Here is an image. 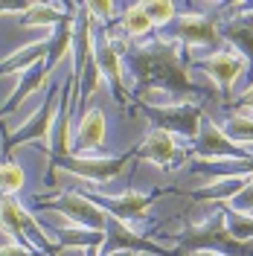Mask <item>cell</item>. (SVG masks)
Here are the masks:
<instances>
[{"mask_svg":"<svg viewBox=\"0 0 253 256\" xmlns=\"http://www.w3.org/2000/svg\"><path fill=\"white\" fill-rule=\"evenodd\" d=\"M198 67L204 70L206 76L216 79V84L222 88L224 94H230V90L236 88L238 76L244 73V56H242V52H233V50H218V52H212L210 58H204Z\"/></svg>","mask_w":253,"mask_h":256,"instance_id":"14","label":"cell"},{"mask_svg":"<svg viewBox=\"0 0 253 256\" xmlns=\"http://www.w3.org/2000/svg\"><path fill=\"white\" fill-rule=\"evenodd\" d=\"M206 256H212V254H206Z\"/></svg>","mask_w":253,"mask_h":256,"instance_id":"33","label":"cell"},{"mask_svg":"<svg viewBox=\"0 0 253 256\" xmlns=\"http://www.w3.org/2000/svg\"><path fill=\"white\" fill-rule=\"evenodd\" d=\"M204 250L212 256H253V242L233 239L227 227V210L222 207L201 224H190L180 233L174 256H201Z\"/></svg>","mask_w":253,"mask_h":256,"instance_id":"2","label":"cell"},{"mask_svg":"<svg viewBox=\"0 0 253 256\" xmlns=\"http://www.w3.org/2000/svg\"><path fill=\"white\" fill-rule=\"evenodd\" d=\"M84 256H99V250H84Z\"/></svg>","mask_w":253,"mask_h":256,"instance_id":"32","label":"cell"},{"mask_svg":"<svg viewBox=\"0 0 253 256\" xmlns=\"http://www.w3.org/2000/svg\"><path fill=\"white\" fill-rule=\"evenodd\" d=\"M116 250H131V254H158V256H174V250H166L154 242H148L146 236H140L137 230H131L126 222L108 216V224H105V244L99 254H116Z\"/></svg>","mask_w":253,"mask_h":256,"instance_id":"9","label":"cell"},{"mask_svg":"<svg viewBox=\"0 0 253 256\" xmlns=\"http://www.w3.org/2000/svg\"><path fill=\"white\" fill-rule=\"evenodd\" d=\"M0 224L6 227V233H12L15 236L18 244H24V248H30V250H44L50 256H58V242H52L41 230V224L32 218L30 212L24 210V204L18 201V198H0Z\"/></svg>","mask_w":253,"mask_h":256,"instance_id":"4","label":"cell"},{"mask_svg":"<svg viewBox=\"0 0 253 256\" xmlns=\"http://www.w3.org/2000/svg\"><path fill=\"white\" fill-rule=\"evenodd\" d=\"M38 204H41V210L62 212L73 224L88 227V230H105V224H108V212L84 192H58V195H50V198L38 195Z\"/></svg>","mask_w":253,"mask_h":256,"instance_id":"6","label":"cell"},{"mask_svg":"<svg viewBox=\"0 0 253 256\" xmlns=\"http://www.w3.org/2000/svg\"><path fill=\"white\" fill-rule=\"evenodd\" d=\"M230 212H242V216H253V175L248 178V184H244V190L236 192L230 201H227V207Z\"/></svg>","mask_w":253,"mask_h":256,"instance_id":"27","label":"cell"},{"mask_svg":"<svg viewBox=\"0 0 253 256\" xmlns=\"http://www.w3.org/2000/svg\"><path fill=\"white\" fill-rule=\"evenodd\" d=\"M195 158L201 160H216V158H233L236 163H250L253 160V146H242V143H233L224 128H218L212 120H204L201 126V134L195 140Z\"/></svg>","mask_w":253,"mask_h":256,"instance_id":"7","label":"cell"},{"mask_svg":"<svg viewBox=\"0 0 253 256\" xmlns=\"http://www.w3.org/2000/svg\"><path fill=\"white\" fill-rule=\"evenodd\" d=\"M174 41H184V47H222V26L206 15H184L174 26Z\"/></svg>","mask_w":253,"mask_h":256,"instance_id":"11","label":"cell"},{"mask_svg":"<svg viewBox=\"0 0 253 256\" xmlns=\"http://www.w3.org/2000/svg\"><path fill=\"white\" fill-rule=\"evenodd\" d=\"M152 20L146 15V9H142V3H134V6H128L126 15H122V30H126L128 38H142L146 32H152Z\"/></svg>","mask_w":253,"mask_h":256,"instance_id":"22","label":"cell"},{"mask_svg":"<svg viewBox=\"0 0 253 256\" xmlns=\"http://www.w3.org/2000/svg\"><path fill=\"white\" fill-rule=\"evenodd\" d=\"M105 244V230H88V227H79V224H67L58 230V248H67V250H102Z\"/></svg>","mask_w":253,"mask_h":256,"instance_id":"19","label":"cell"},{"mask_svg":"<svg viewBox=\"0 0 253 256\" xmlns=\"http://www.w3.org/2000/svg\"><path fill=\"white\" fill-rule=\"evenodd\" d=\"M128 158H134L131 152L120 154V158H82V154H70L67 160H62L58 166L67 169L70 175L82 178V180H90V184H111L114 178L126 169Z\"/></svg>","mask_w":253,"mask_h":256,"instance_id":"8","label":"cell"},{"mask_svg":"<svg viewBox=\"0 0 253 256\" xmlns=\"http://www.w3.org/2000/svg\"><path fill=\"white\" fill-rule=\"evenodd\" d=\"M105 143V114L99 108H84L76 126V140L73 148L76 152H96Z\"/></svg>","mask_w":253,"mask_h":256,"instance_id":"16","label":"cell"},{"mask_svg":"<svg viewBox=\"0 0 253 256\" xmlns=\"http://www.w3.org/2000/svg\"><path fill=\"white\" fill-rule=\"evenodd\" d=\"M47 79H50V76L44 73V64H35L32 70H26V73L18 79V88L9 94V99L0 105V120H3V116H9L12 111H18V108L30 99V94H35L41 84H47Z\"/></svg>","mask_w":253,"mask_h":256,"instance_id":"17","label":"cell"},{"mask_svg":"<svg viewBox=\"0 0 253 256\" xmlns=\"http://www.w3.org/2000/svg\"><path fill=\"white\" fill-rule=\"evenodd\" d=\"M224 134L233 140V143H253V116H242V114H236V116H230V122H227V128H224Z\"/></svg>","mask_w":253,"mask_h":256,"instance_id":"24","label":"cell"},{"mask_svg":"<svg viewBox=\"0 0 253 256\" xmlns=\"http://www.w3.org/2000/svg\"><path fill=\"white\" fill-rule=\"evenodd\" d=\"M73 38H76V20L70 15H64L56 26H52V38L47 41V58H44V73L52 76V70L73 56Z\"/></svg>","mask_w":253,"mask_h":256,"instance_id":"15","label":"cell"},{"mask_svg":"<svg viewBox=\"0 0 253 256\" xmlns=\"http://www.w3.org/2000/svg\"><path fill=\"white\" fill-rule=\"evenodd\" d=\"M142 9H146V15H148V20H152L154 26H166L169 20H174V12H178V6H174V3H169V0L142 3Z\"/></svg>","mask_w":253,"mask_h":256,"instance_id":"25","label":"cell"},{"mask_svg":"<svg viewBox=\"0 0 253 256\" xmlns=\"http://www.w3.org/2000/svg\"><path fill=\"white\" fill-rule=\"evenodd\" d=\"M152 122L154 128H163L174 137H186V140H198L201 126H204V114L192 102H169V105H142L134 102Z\"/></svg>","mask_w":253,"mask_h":256,"instance_id":"5","label":"cell"},{"mask_svg":"<svg viewBox=\"0 0 253 256\" xmlns=\"http://www.w3.org/2000/svg\"><path fill=\"white\" fill-rule=\"evenodd\" d=\"M64 15H67V6H58V3H30L26 12L20 15V24L24 26H56Z\"/></svg>","mask_w":253,"mask_h":256,"instance_id":"21","label":"cell"},{"mask_svg":"<svg viewBox=\"0 0 253 256\" xmlns=\"http://www.w3.org/2000/svg\"><path fill=\"white\" fill-rule=\"evenodd\" d=\"M227 227L238 242H253V216H242V212H230L227 210Z\"/></svg>","mask_w":253,"mask_h":256,"instance_id":"26","label":"cell"},{"mask_svg":"<svg viewBox=\"0 0 253 256\" xmlns=\"http://www.w3.org/2000/svg\"><path fill=\"white\" fill-rule=\"evenodd\" d=\"M84 6H88L90 18L99 20V24H108V20L116 15V6H114V3H84Z\"/></svg>","mask_w":253,"mask_h":256,"instance_id":"28","label":"cell"},{"mask_svg":"<svg viewBox=\"0 0 253 256\" xmlns=\"http://www.w3.org/2000/svg\"><path fill=\"white\" fill-rule=\"evenodd\" d=\"M24 180H26V175H24V169L18 166V163H0V198L6 195V198H15V192L24 190Z\"/></svg>","mask_w":253,"mask_h":256,"instance_id":"23","label":"cell"},{"mask_svg":"<svg viewBox=\"0 0 253 256\" xmlns=\"http://www.w3.org/2000/svg\"><path fill=\"white\" fill-rule=\"evenodd\" d=\"M160 192H152V195H140V192L128 190L122 195H94L96 204H105V212L114 216V218H120V222H137L142 218L148 207H152V201L158 198Z\"/></svg>","mask_w":253,"mask_h":256,"instance_id":"12","label":"cell"},{"mask_svg":"<svg viewBox=\"0 0 253 256\" xmlns=\"http://www.w3.org/2000/svg\"><path fill=\"white\" fill-rule=\"evenodd\" d=\"M62 99H64V84H50L47 96H44V105L32 114L20 128L6 131V137H3V163H9V160H12V152L20 148V146L38 143V140L50 143L52 126H56L58 111H62Z\"/></svg>","mask_w":253,"mask_h":256,"instance_id":"3","label":"cell"},{"mask_svg":"<svg viewBox=\"0 0 253 256\" xmlns=\"http://www.w3.org/2000/svg\"><path fill=\"white\" fill-rule=\"evenodd\" d=\"M128 58H131V73L140 90L137 102H148V96L154 90H163L178 99L201 94V88L190 79V52L174 38H163V41L158 38L146 47L131 50Z\"/></svg>","mask_w":253,"mask_h":256,"instance_id":"1","label":"cell"},{"mask_svg":"<svg viewBox=\"0 0 253 256\" xmlns=\"http://www.w3.org/2000/svg\"><path fill=\"white\" fill-rule=\"evenodd\" d=\"M105 256H137V254H131V250H116V254H105Z\"/></svg>","mask_w":253,"mask_h":256,"instance_id":"31","label":"cell"},{"mask_svg":"<svg viewBox=\"0 0 253 256\" xmlns=\"http://www.w3.org/2000/svg\"><path fill=\"white\" fill-rule=\"evenodd\" d=\"M233 111L242 114V116H253V84L233 102Z\"/></svg>","mask_w":253,"mask_h":256,"instance_id":"29","label":"cell"},{"mask_svg":"<svg viewBox=\"0 0 253 256\" xmlns=\"http://www.w3.org/2000/svg\"><path fill=\"white\" fill-rule=\"evenodd\" d=\"M222 38H227L230 44H236L242 50V56L253 62V15L230 18L222 26Z\"/></svg>","mask_w":253,"mask_h":256,"instance_id":"20","label":"cell"},{"mask_svg":"<svg viewBox=\"0 0 253 256\" xmlns=\"http://www.w3.org/2000/svg\"><path fill=\"white\" fill-rule=\"evenodd\" d=\"M94 58H96V64H99V70H102V79H108V84H111L116 102H120L122 108H131L137 99L128 94V88H126V76H122V52L116 50V44H114L111 38H99L96 47H94Z\"/></svg>","mask_w":253,"mask_h":256,"instance_id":"10","label":"cell"},{"mask_svg":"<svg viewBox=\"0 0 253 256\" xmlns=\"http://www.w3.org/2000/svg\"><path fill=\"white\" fill-rule=\"evenodd\" d=\"M0 256H35V250H30V248L12 242V244H3V248H0Z\"/></svg>","mask_w":253,"mask_h":256,"instance_id":"30","label":"cell"},{"mask_svg":"<svg viewBox=\"0 0 253 256\" xmlns=\"http://www.w3.org/2000/svg\"><path fill=\"white\" fill-rule=\"evenodd\" d=\"M44 58H47V41H32L30 47H20L12 56L0 58V76H9V73L24 76L35 64H44Z\"/></svg>","mask_w":253,"mask_h":256,"instance_id":"18","label":"cell"},{"mask_svg":"<svg viewBox=\"0 0 253 256\" xmlns=\"http://www.w3.org/2000/svg\"><path fill=\"white\" fill-rule=\"evenodd\" d=\"M131 154L137 160H152V163H158L163 169H172L180 160V148L174 143V134L163 131V128H152L140 148H131Z\"/></svg>","mask_w":253,"mask_h":256,"instance_id":"13","label":"cell"}]
</instances>
